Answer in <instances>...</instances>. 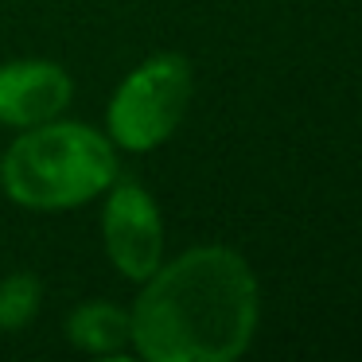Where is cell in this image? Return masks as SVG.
<instances>
[{"label":"cell","instance_id":"obj_1","mask_svg":"<svg viewBox=\"0 0 362 362\" xmlns=\"http://www.w3.org/2000/svg\"><path fill=\"white\" fill-rule=\"evenodd\" d=\"M261 292L230 245H195L141 281L129 308V346L148 362H234L250 351Z\"/></svg>","mask_w":362,"mask_h":362},{"label":"cell","instance_id":"obj_2","mask_svg":"<svg viewBox=\"0 0 362 362\" xmlns=\"http://www.w3.org/2000/svg\"><path fill=\"white\" fill-rule=\"evenodd\" d=\"M117 168V144L82 121H43L24 129L0 160V187L16 206L59 214L105 195Z\"/></svg>","mask_w":362,"mask_h":362},{"label":"cell","instance_id":"obj_3","mask_svg":"<svg viewBox=\"0 0 362 362\" xmlns=\"http://www.w3.org/2000/svg\"><path fill=\"white\" fill-rule=\"evenodd\" d=\"M195 94V71L183 55H152L121 78L105 110V136L117 148L152 152L180 129Z\"/></svg>","mask_w":362,"mask_h":362},{"label":"cell","instance_id":"obj_4","mask_svg":"<svg viewBox=\"0 0 362 362\" xmlns=\"http://www.w3.org/2000/svg\"><path fill=\"white\" fill-rule=\"evenodd\" d=\"M102 245L125 281L141 284L164 261V218L156 199L136 180H113L102 203Z\"/></svg>","mask_w":362,"mask_h":362},{"label":"cell","instance_id":"obj_5","mask_svg":"<svg viewBox=\"0 0 362 362\" xmlns=\"http://www.w3.org/2000/svg\"><path fill=\"white\" fill-rule=\"evenodd\" d=\"M74 102V78L47 59L0 63V125L35 129L55 121Z\"/></svg>","mask_w":362,"mask_h":362},{"label":"cell","instance_id":"obj_6","mask_svg":"<svg viewBox=\"0 0 362 362\" xmlns=\"http://www.w3.org/2000/svg\"><path fill=\"white\" fill-rule=\"evenodd\" d=\"M66 343L78 346L82 354L113 358L129 346V308L110 304V300H86L66 315Z\"/></svg>","mask_w":362,"mask_h":362},{"label":"cell","instance_id":"obj_7","mask_svg":"<svg viewBox=\"0 0 362 362\" xmlns=\"http://www.w3.org/2000/svg\"><path fill=\"white\" fill-rule=\"evenodd\" d=\"M40 304L43 284L35 273L20 269V273L0 276V331H24L40 315Z\"/></svg>","mask_w":362,"mask_h":362}]
</instances>
